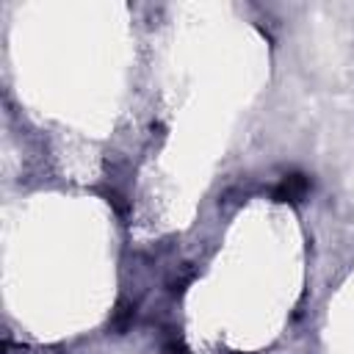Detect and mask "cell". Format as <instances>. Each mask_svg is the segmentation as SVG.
Listing matches in <instances>:
<instances>
[{"label": "cell", "instance_id": "obj_1", "mask_svg": "<svg viewBox=\"0 0 354 354\" xmlns=\"http://www.w3.org/2000/svg\"><path fill=\"white\" fill-rule=\"evenodd\" d=\"M307 188H310V183H307L304 174H290V177H285V180L279 183V188L274 191V196H277L279 202H299V199L307 194Z\"/></svg>", "mask_w": 354, "mask_h": 354}]
</instances>
